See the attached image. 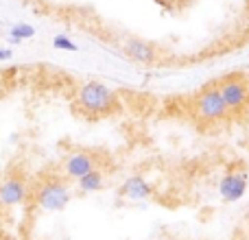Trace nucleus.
<instances>
[{
	"label": "nucleus",
	"mask_w": 249,
	"mask_h": 240,
	"mask_svg": "<svg viewBox=\"0 0 249 240\" xmlns=\"http://www.w3.org/2000/svg\"><path fill=\"white\" fill-rule=\"evenodd\" d=\"M216 87H219L232 116H243V114L249 112V86L245 74L241 72L225 74V77H221L216 81Z\"/></svg>",
	"instance_id": "nucleus-4"
},
{
	"label": "nucleus",
	"mask_w": 249,
	"mask_h": 240,
	"mask_svg": "<svg viewBox=\"0 0 249 240\" xmlns=\"http://www.w3.org/2000/svg\"><path fill=\"white\" fill-rule=\"evenodd\" d=\"M33 194L29 179L24 175H9L0 179V207H16L26 203Z\"/></svg>",
	"instance_id": "nucleus-6"
},
{
	"label": "nucleus",
	"mask_w": 249,
	"mask_h": 240,
	"mask_svg": "<svg viewBox=\"0 0 249 240\" xmlns=\"http://www.w3.org/2000/svg\"><path fill=\"white\" fill-rule=\"evenodd\" d=\"M193 114L203 124H219L232 118L219 87H216V81L197 92V96L193 99Z\"/></svg>",
	"instance_id": "nucleus-3"
},
{
	"label": "nucleus",
	"mask_w": 249,
	"mask_h": 240,
	"mask_svg": "<svg viewBox=\"0 0 249 240\" xmlns=\"http://www.w3.org/2000/svg\"><path fill=\"white\" fill-rule=\"evenodd\" d=\"M33 35H35V26H31V24H16L9 31V39L16 44L24 42V39H31Z\"/></svg>",
	"instance_id": "nucleus-11"
},
{
	"label": "nucleus",
	"mask_w": 249,
	"mask_h": 240,
	"mask_svg": "<svg viewBox=\"0 0 249 240\" xmlns=\"http://www.w3.org/2000/svg\"><path fill=\"white\" fill-rule=\"evenodd\" d=\"M245 77H247V86H249V72H247V74H245Z\"/></svg>",
	"instance_id": "nucleus-14"
},
{
	"label": "nucleus",
	"mask_w": 249,
	"mask_h": 240,
	"mask_svg": "<svg viewBox=\"0 0 249 240\" xmlns=\"http://www.w3.org/2000/svg\"><path fill=\"white\" fill-rule=\"evenodd\" d=\"M118 194H121L123 199H127V201H136V203L146 201V199L153 197V186H151V181L146 179V177L131 175L121 184Z\"/></svg>",
	"instance_id": "nucleus-9"
},
{
	"label": "nucleus",
	"mask_w": 249,
	"mask_h": 240,
	"mask_svg": "<svg viewBox=\"0 0 249 240\" xmlns=\"http://www.w3.org/2000/svg\"><path fill=\"white\" fill-rule=\"evenodd\" d=\"M33 201L42 212H64L72 199V188H70L66 177H44L33 188Z\"/></svg>",
	"instance_id": "nucleus-2"
},
{
	"label": "nucleus",
	"mask_w": 249,
	"mask_h": 240,
	"mask_svg": "<svg viewBox=\"0 0 249 240\" xmlns=\"http://www.w3.org/2000/svg\"><path fill=\"white\" fill-rule=\"evenodd\" d=\"M74 105L86 116L101 118V116H107V114L116 112L118 105H121V99H118V92L112 86H107V83L86 81L77 87Z\"/></svg>",
	"instance_id": "nucleus-1"
},
{
	"label": "nucleus",
	"mask_w": 249,
	"mask_h": 240,
	"mask_svg": "<svg viewBox=\"0 0 249 240\" xmlns=\"http://www.w3.org/2000/svg\"><path fill=\"white\" fill-rule=\"evenodd\" d=\"M11 57H13L11 48H0V61H9Z\"/></svg>",
	"instance_id": "nucleus-13"
},
{
	"label": "nucleus",
	"mask_w": 249,
	"mask_h": 240,
	"mask_svg": "<svg viewBox=\"0 0 249 240\" xmlns=\"http://www.w3.org/2000/svg\"><path fill=\"white\" fill-rule=\"evenodd\" d=\"M123 52L131 61L142 64V66L155 64V61H158V57H160L155 44L149 42V39H142V37H127L123 42Z\"/></svg>",
	"instance_id": "nucleus-8"
},
{
	"label": "nucleus",
	"mask_w": 249,
	"mask_h": 240,
	"mask_svg": "<svg viewBox=\"0 0 249 240\" xmlns=\"http://www.w3.org/2000/svg\"><path fill=\"white\" fill-rule=\"evenodd\" d=\"M249 188V171L243 164L230 168L219 181V197L225 203H236L247 194Z\"/></svg>",
	"instance_id": "nucleus-5"
},
{
	"label": "nucleus",
	"mask_w": 249,
	"mask_h": 240,
	"mask_svg": "<svg viewBox=\"0 0 249 240\" xmlns=\"http://www.w3.org/2000/svg\"><path fill=\"white\" fill-rule=\"evenodd\" d=\"M101 168V159L96 153L92 151H70L64 159H61V175L66 179H74L77 181L79 177L88 175V172Z\"/></svg>",
	"instance_id": "nucleus-7"
},
{
	"label": "nucleus",
	"mask_w": 249,
	"mask_h": 240,
	"mask_svg": "<svg viewBox=\"0 0 249 240\" xmlns=\"http://www.w3.org/2000/svg\"><path fill=\"white\" fill-rule=\"evenodd\" d=\"M77 190L83 194H94V192H101V190L105 188V172L101 171V168H96V171L88 172V175L79 177L77 181Z\"/></svg>",
	"instance_id": "nucleus-10"
},
{
	"label": "nucleus",
	"mask_w": 249,
	"mask_h": 240,
	"mask_svg": "<svg viewBox=\"0 0 249 240\" xmlns=\"http://www.w3.org/2000/svg\"><path fill=\"white\" fill-rule=\"evenodd\" d=\"M53 46H55V51H61V52H74V51H79L77 44H74L70 37H66V35H57V37L53 39Z\"/></svg>",
	"instance_id": "nucleus-12"
}]
</instances>
